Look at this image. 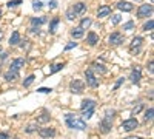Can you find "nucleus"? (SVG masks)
Returning <instances> with one entry per match:
<instances>
[{"instance_id": "obj_30", "label": "nucleus", "mask_w": 154, "mask_h": 139, "mask_svg": "<svg viewBox=\"0 0 154 139\" xmlns=\"http://www.w3.org/2000/svg\"><path fill=\"white\" fill-rule=\"evenodd\" d=\"M152 115H154V110L152 108H148L145 111V121H151L152 119Z\"/></svg>"}, {"instance_id": "obj_12", "label": "nucleus", "mask_w": 154, "mask_h": 139, "mask_svg": "<svg viewBox=\"0 0 154 139\" xmlns=\"http://www.w3.org/2000/svg\"><path fill=\"white\" fill-rule=\"evenodd\" d=\"M86 42H88L89 45H91V46L97 45V42H99V34H96L94 31L88 33V36H86Z\"/></svg>"}, {"instance_id": "obj_47", "label": "nucleus", "mask_w": 154, "mask_h": 139, "mask_svg": "<svg viewBox=\"0 0 154 139\" xmlns=\"http://www.w3.org/2000/svg\"><path fill=\"white\" fill-rule=\"evenodd\" d=\"M0 16H2V11H0Z\"/></svg>"}, {"instance_id": "obj_28", "label": "nucleus", "mask_w": 154, "mask_h": 139, "mask_svg": "<svg viewBox=\"0 0 154 139\" xmlns=\"http://www.w3.org/2000/svg\"><path fill=\"white\" fill-rule=\"evenodd\" d=\"M152 27H154V22H152V19H149V20L143 25V31H151Z\"/></svg>"}, {"instance_id": "obj_42", "label": "nucleus", "mask_w": 154, "mask_h": 139, "mask_svg": "<svg viewBox=\"0 0 154 139\" xmlns=\"http://www.w3.org/2000/svg\"><path fill=\"white\" fill-rule=\"evenodd\" d=\"M0 139H9V136L6 133H0Z\"/></svg>"}, {"instance_id": "obj_32", "label": "nucleus", "mask_w": 154, "mask_h": 139, "mask_svg": "<svg viewBox=\"0 0 154 139\" xmlns=\"http://www.w3.org/2000/svg\"><path fill=\"white\" fill-rule=\"evenodd\" d=\"M93 68L94 70H99L100 73H106V68L103 65H100V64H93Z\"/></svg>"}, {"instance_id": "obj_24", "label": "nucleus", "mask_w": 154, "mask_h": 139, "mask_svg": "<svg viewBox=\"0 0 154 139\" xmlns=\"http://www.w3.org/2000/svg\"><path fill=\"white\" fill-rule=\"evenodd\" d=\"M91 19H88V17H85V19H82V22H80V28L82 30H86V28H89L91 27Z\"/></svg>"}, {"instance_id": "obj_29", "label": "nucleus", "mask_w": 154, "mask_h": 139, "mask_svg": "<svg viewBox=\"0 0 154 139\" xmlns=\"http://www.w3.org/2000/svg\"><path fill=\"white\" fill-rule=\"evenodd\" d=\"M75 17H77V14H75V12L72 11V8L66 11V19H68V20H74Z\"/></svg>"}, {"instance_id": "obj_17", "label": "nucleus", "mask_w": 154, "mask_h": 139, "mask_svg": "<svg viewBox=\"0 0 154 139\" xmlns=\"http://www.w3.org/2000/svg\"><path fill=\"white\" fill-rule=\"evenodd\" d=\"M94 107H96V100L94 99H85L83 102H82V105H80L82 111L83 110H88V108H94Z\"/></svg>"}, {"instance_id": "obj_22", "label": "nucleus", "mask_w": 154, "mask_h": 139, "mask_svg": "<svg viewBox=\"0 0 154 139\" xmlns=\"http://www.w3.org/2000/svg\"><path fill=\"white\" fill-rule=\"evenodd\" d=\"M60 23V19L59 17H54L53 19V22L49 23V33L53 34V33H56V28H57V25Z\"/></svg>"}, {"instance_id": "obj_34", "label": "nucleus", "mask_w": 154, "mask_h": 139, "mask_svg": "<svg viewBox=\"0 0 154 139\" xmlns=\"http://www.w3.org/2000/svg\"><path fill=\"white\" fill-rule=\"evenodd\" d=\"M20 3H22V0H11V2H8V8H14Z\"/></svg>"}, {"instance_id": "obj_40", "label": "nucleus", "mask_w": 154, "mask_h": 139, "mask_svg": "<svg viewBox=\"0 0 154 139\" xmlns=\"http://www.w3.org/2000/svg\"><path fill=\"white\" fill-rule=\"evenodd\" d=\"M122 82H123V79H122V77H120V79H119V81H117V82H116V85H114V90H117V88H119V87H120V85H122Z\"/></svg>"}, {"instance_id": "obj_1", "label": "nucleus", "mask_w": 154, "mask_h": 139, "mask_svg": "<svg viewBox=\"0 0 154 139\" xmlns=\"http://www.w3.org/2000/svg\"><path fill=\"white\" fill-rule=\"evenodd\" d=\"M65 121H66V125H68L71 130H85L86 128L85 121L83 119H79L75 115H72V113L65 115Z\"/></svg>"}, {"instance_id": "obj_7", "label": "nucleus", "mask_w": 154, "mask_h": 139, "mask_svg": "<svg viewBox=\"0 0 154 139\" xmlns=\"http://www.w3.org/2000/svg\"><path fill=\"white\" fill-rule=\"evenodd\" d=\"M137 127H139V122H137V119H134V118L126 119V121L122 122V128H123L125 131H133V130H136Z\"/></svg>"}, {"instance_id": "obj_41", "label": "nucleus", "mask_w": 154, "mask_h": 139, "mask_svg": "<svg viewBox=\"0 0 154 139\" xmlns=\"http://www.w3.org/2000/svg\"><path fill=\"white\" fill-rule=\"evenodd\" d=\"M140 110H142V104H139V105H137V108H134V115H136V113H139Z\"/></svg>"}, {"instance_id": "obj_27", "label": "nucleus", "mask_w": 154, "mask_h": 139, "mask_svg": "<svg viewBox=\"0 0 154 139\" xmlns=\"http://www.w3.org/2000/svg\"><path fill=\"white\" fill-rule=\"evenodd\" d=\"M37 124H29L26 128H25V133H34V131H37Z\"/></svg>"}, {"instance_id": "obj_3", "label": "nucleus", "mask_w": 154, "mask_h": 139, "mask_svg": "<svg viewBox=\"0 0 154 139\" xmlns=\"http://www.w3.org/2000/svg\"><path fill=\"white\" fill-rule=\"evenodd\" d=\"M83 88H85V82L80 81V79H74L69 84V91L74 93V94H80L83 91Z\"/></svg>"}, {"instance_id": "obj_25", "label": "nucleus", "mask_w": 154, "mask_h": 139, "mask_svg": "<svg viewBox=\"0 0 154 139\" xmlns=\"http://www.w3.org/2000/svg\"><path fill=\"white\" fill-rule=\"evenodd\" d=\"M34 81H35V76H34V74L28 76V77L23 81V87H25V88H28V87H29V85H31V84H32Z\"/></svg>"}, {"instance_id": "obj_46", "label": "nucleus", "mask_w": 154, "mask_h": 139, "mask_svg": "<svg viewBox=\"0 0 154 139\" xmlns=\"http://www.w3.org/2000/svg\"><path fill=\"white\" fill-rule=\"evenodd\" d=\"M137 139H143V137H137Z\"/></svg>"}, {"instance_id": "obj_23", "label": "nucleus", "mask_w": 154, "mask_h": 139, "mask_svg": "<svg viewBox=\"0 0 154 139\" xmlns=\"http://www.w3.org/2000/svg\"><path fill=\"white\" fill-rule=\"evenodd\" d=\"M49 119H51V116L48 113H43V115L37 116V124H46V122H49Z\"/></svg>"}, {"instance_id": "obj_21", "label": "nucleus", "mask_w": 154, "mask_h": 139, "mask_svg": "<svg viewBox=\"0 0 154 139\" xmlns=\"http://www.w3.org/2000/svg\"><path fill=\"white\" fill-rule=\"evenodd\" d=\"M46 23V17H32L31 19V25L32 27H40V25Z\"/></svg>"}, {"instance_id": "obj_13", "label": "nucleus", "mask_w": 154, "mask_h": 139, "mask_svg": "<svg viewBox=\"0 0 154 139\" xmlns=\"http://www.w3.org/2000/svg\"><path fill=\"white\" fill-rule=\"evenodd\" d=\"M111 14V8L108 6V5H102L99 9H97V16L99 17H106V16H109Z\"/></svg>"}, {"instance_id": "obj_49", "label": "nucleus", "mask_w": 154, "mask_h": 139, "mask_svg": "<svg viewBox=\"0 0 154 139\" xmlns=\"http://www.w3.org/2000/svg\"><path fill=\"white\" fill-rule=\"evenodd\" d=\"M151 2H152V0H151Z\"/></svg>"}, {"instance_id": "obj_5", "label": "nucleus", "mask_w": 154, "mask_h": 139, "mask_svg": "<svg viewBox=\"0 0 154 139\" xmlns=\"http://www.w3.org/2000/svg\"><path fill=\"white\" fill-rule=\"evenodd\" d=\"M85 77H86V84L91 88H97L99 87V79H97V76L93 73V70H86L85 71Z\"/></svg>"}, {"instance_id": "obj_31", "label": "nucleus", "mask_w": 154, "mask_h": 139, "mask_svg": "<svg viewBox=\"0 0 154 139\" xmlns=\"http://www.w3.org/2000/svg\"><path fill=\"white\" fill-rule=\"evenodd\" d=\"M134 28V22L133 20H130V22H126L125 25H123V30H126V31H131Z\"/></svg>"}, {"instance_id": "obj_16", "label": "nucleus", "mask_w": 154, "mask_h": 139, "mask_svg": "<svg viewBox=\"0 0 154 139\" xmlns=\"http://www.w3.org/2000/svg\"><path fill=\"white\" fill-rule=\"evenodd\" d=\"M140 79H142V73H140V68H134L131 73V81L133 84H139Z\"/></svg>"}, {"instance_id": "obj_20", "label": "nucleus", "mask_w": 154, "mask_h": 139, "mask_svg": "<svg viewBox=\"0 0 154 139\" xmlns=\"http://www.w3.org/2000/svg\"><path fill=\"white\" fill-rule=\"evenodd\" d=\"M16 79H19V71L9 70V71L5 74V81H8V82H14Z\"/></svg>"}, {"instance_id": "obj_19", "label": "nucleus", "mask_w": 154, "mask_h": 139, "mask_svg": "<svg viewBox=\"0 0 154 139\" xmlns=\"http://www.w3.org/2000/svg\"><path fill=\"white\" fill-rule=\"evenodd\" d=\"M49 0H32V9L34 11H40L43 5H48Z\"/></svg>"}, {"instance_id": "obj_8", "label": "nucleus", "mask_w": 154, "mask_h": 139, "mask_svg": "<svg viewBox=\"0 0 154 139\" xmlns=\"http://www.w3.org/2000/svg\"><path fill=\"white\" fill-rule=\"evenodd\" d=\"M117 8L123 12H131L134 9V5L131 2H125V0H120V2L117 3Z\"/></svg>"}, {"instance_id": "obj_48", "label": "nucleus", "mask_w": 154, "mask_h": 139, "mask_svg": "<svg viewBox=\"0 0 154 139\" xmlns=\"http://www.w3.org/2000/svg\"><path fill=\"white\" fill-rule=\"evenodd\" d=\"M0 71H2V67H0Z\"/></svg>"}, {"instance_id": "obj_26", "label": "nucleus", "mask_w": 154, "mask_h": 139, "mask_svg": "<svg viewBox=\"0 0 154 139\" xmlns=\"http://www.w3.org/2000/svg\"><path fill=\"white\" fill-rule=\"evenodd\" d=\"M93 113H94V108H88V110H83V115H82V118H83V121L85 119H89L93 116Z\"/></svg>"}, {"instance_id": "obj_35", "label": "nucleus", "mask_w": 154, "mask_h": 139, "mask_svg": "<svg viewBox=\"0 0 154 139\" xmlns=\"http://www.w3.org/2000/svg\"><path fill=\"white\" fill-rule=\"evenodd\" d=\"M111 23H112V25L120 23V16H119V14H114V16L111 17Z\"/></svg>"}, {"instance_id": "obj_4", "label": "nucleus", "mask_w": 154, "mask_h": 139, "mask_svg": "<svg viewBox=\"0 0 154 139\" xmlns=\"http://www.w3.org/2000/svg\"><path fill=\"white\" fill-rule=\"evenodd\" d=\"M152 14V5L146 3V5H140L137 8V17L139 19H143V17H149Z\"/></svg>"}, {"instance_id": "obj_11", "label": "nucleus", "mask_w": 154, "mask_h": 139, "mask_svg": "<svg viewBox=\"0 0 154 139\" xmlns=\"http://www.w3.org/2000/svg\"><path fill=\"white\" fill-rule=\"evenodd\" d=\"M38 136H42V137H53L56 136V130L54 128H40L38 130Z\"/></svg>"}, {"instance_id": "obj_6", "label": "nucleus", "mask_w": 154, "mask_h": 139, "mask_svg": "<svg viewBox=\"0 0 154 139\" xmlns=\"http://www.w3.org/2000/svg\"><path fill=\"white\" fill-rule=\"evenodd\" d=\"M123 40H125L123 34H122V33H117V31H116V33H111V36L108 37V42H109V45H112V46L122 45Z\"/></svg>"}, {"instance_id": "obj_10", "label": "nucleus", "mask_w": 154, "mask_h": 139, "mask_svg": "<svg viewBox=\"0 0 154 139\" xmlns=\"http://www.w3.org/2000/svg\"><path fill=\"white\" fill-rule=\"evenodd\" d=\"M142 42H143L142 37H140V36H136L134 39H133V42H131V51H134V49H136V53H139L140 46H142Z\"/></svg>"}, {"instance_id": "obj_33", "label": "nucleus", "mask_w": 154, "mask_h": 139, "mask_svg": "<svg viewBox=\"0 0 154 139\" xmlns=\"http://www.w3.org/2000/svg\"><path fill=\"white\" fill-rule=\"evenodd\" d=\"M63 67H65V65H63V64H57V65H54V67H53V70H51L49 73H51V74H54V73L60 71V70H62Z\"/></svg>"}, {"instance_id": "obj_36", "label": "nucleus", "mask_w": 154, "mask_h": 139, "mask_svg": "<svg viewBox=\"0 0 154 139\" xmlns=\"http://www.w3.org/2000/svg\"><path fill=\"white\" fill-rule=\"evenodd\" d=\"M48 6H49L51 9H54V8H57V2H56V0H49V2H48Z\"/></svg>"}, {"instance_id": "obj_39", "label": "nucleus", "mask_w": 154, "mask_h": 139, "mask_svg": "<svg viewBox=\"0 0 154 139\" xmlns=\"http://www.w3.org/2000/svg\"><path fill=\"white\" fill-rule=\"evenodd\" d=\"M152 65H154V62H152V60H149V64H148V70H149V73H151V74L154 73V68H152Z\"/></svg>"}, {"instance_id": "obj_37", "label": "nucleus", "mask_w": 154, "mask_h": 139, "mask_svg": "<svg viewBox=\"0 0 154 139\" xmlns=\"http://www.w3.org/2000/svg\"><path fill=\"white\" fill-rule=\"evenodd\" d=\"M37 91H38V93H51L53 90H51V88H38Z\"/></svg>"}, {"instance_id": "obj_18", "label": "nucleus", "mask_w": 154, "mask_h": 139, "mask_svg": "<svg viewBox=\"0 0 154 139\" xmlns=\"http://www.w3.org/2000/svg\"><path fill=\"white\" fill-rule=\"evenodd\" d=\"M71 36L74 37V39H82V37L85 36V30H82L80 27L72 28V30H71Z\"/></svg>"}, {"instance_id": "obj_45", "label": "nucleus", "mask_w": 154, "mask_h": 139, "mask_svg": "<svg viewBox=\"0 0 154 139\" xmlns=\"http://www.w3.org/2000/svg\"><path fill=\"white\" fill-rule=\"evenodd\" d=\"M0 53H2V46H0Z\"/></svg>"}, {"instance_id": "obj_2", "label": "nucleus", "mask_w": 154, "mask_h": 139, "mask_svg": "<svg viewBox=\"0 0 154 139\" xmlns=\"http://www.w3.org/2000/svg\"><path fill=\"white\" fill-rule=\"evenodd\" d=\"M114 115H116V111L114 110H108L106 113H105V118L102 119V122H100V128H102V133H108L109 130H111V127H112V118H114Z\"/></svg>"}, {"instance_id": "obj_43", "label": "nucleus", "mask_w": 154, "mask_h": 139, "mask_svg": "<svg viewBox=\"0 0 154 139\" xmlns=\"http://www.w3.org/2000/svg\"><path fill=\"white\" fill-rule=\"evenodd\" d=\"M31 33H34V34H38V28L32 27V28H31Z\"/></svg>"}, {"instance_id": "obj_44", "label": "nucleus", "mask_w": 154, "mask_h": 139, "mask_svg": "<svg viewBox=\"0 0 154 139\" xmlns=\"http://www.w3.org/2000/svg\"><path fill=\"white\" fill-rule=\"evenodd\" d=\"M2 37H3V34H2V33H0V40H2Z\"/></svg>"}, {"instance_id": "obj_14", "label": "nucleus", "mask_w": 154, "mask_h": 139, "mask_svg": "<svg viewBox=\"0 0 154 139\" xmlns=\"http://www.w3.org/2000/svg\"><path fill=\"white\" fill-rule=\"evenodd\" d=\"M72 11L75 12V14H82V12L86 11V5L83 2H77V3L72 5Z\"/></svg>"}, {"instance_id": "obj_38", "label": "nucleus", "mask_w": 154, "mask_h": 139, "mask_svg": "<svg viewBox=\"0 0 154 139\" xmlns=\"http://www.w3.org/2000/svg\"><path fill=\"white\" fill-rule=\"evenodd\" d=\"M75 46H77V43H75V42H71L69 45L65 46V51H68V49H71V48H75Z\"/></svg>"}, {"instance_id": "obj_9", "label": "nucleus", "mask_w": 154, "mask_h": 139, "mask_svg": "<svg viewBox=\"0 0 154 139\" xmlns=\"http://www.w3.org/2000/svg\"><path fill=\"white\" fill-rule=\"evenodd\" d=\"M25 65V60L22 59V57H19V59H14L11 62V65H9V70H12V71H19L22 67Z\"/></svg>"}, {"instance_id": "obj_15", "label": "nucleus", "mask_w": 154, "mask_h": 139, "mask_svg": "<svg viewBox=\"0 0 154 139\" xmlns=\"http://www.w3.org/2000/svg\"><path fill=\"white\" fill-rule=\"evenodd\" d=\"M19 43H20V33L19 31H14V33L11 34V37H9V45L11 46H16Z\"/></svg>"}]
</instances>
